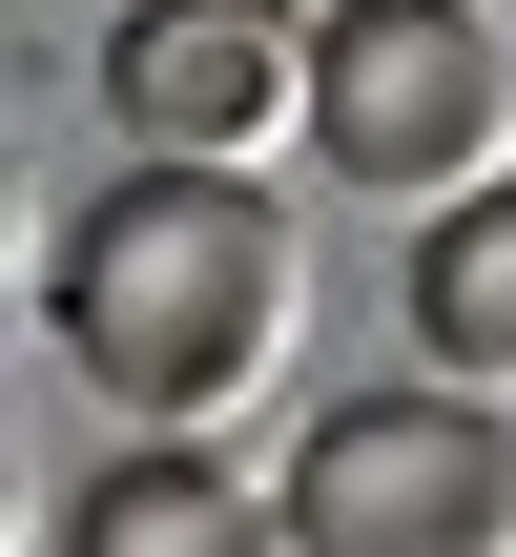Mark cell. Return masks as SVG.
I'll list each match as a JSON object with an SVG mask.
<instances>
[{
  "instance_id": "obj_1",
  "label": "cell",
  "mask_w": 516,
  "mask_h": 557,
  "mask_svg": "<svg viewBox=\"0 0 516 557\" xmlns=\"http://www.w3.org/2000/svg\"><path fill=\"white\" fill-rule=\"evenodd\" d=\"M41 331L124 434H248L310 351V227L269 207V165H124L62 227Z\"/></svg>"
},
{
  "instance_id": "obj_2",
  "label": "cell",
  "mask_w": 516,
  "mask_h": 557,
  "mask_svg": "<svg viewBox=\"0 0 516 557\" xmlns=\"http://www.w3.org/2000/svg\"><path fill=\"white\" fill-rule=\"evenodd\" d=\"M310 165L393 227L516 186V21L496 0H310Z\"/></svg>"
},
{
  "instance_id": "obj_3",
  "label": "cell",
  "mask_w": 516,
  "mask_h": 557,
  "mask_svg": "<svg viewBox=\"0 0 516 557\" xmlns=\"http://www.w3.org/2000/svg\"><path fill=\"white\" fill-rule=\"evenodd\" d=\"M290 517H310V557H516V413L455 372L331 393L290 434Z\"/></svg>"
},
{
  "instance_id": "obj_4",
  "label": "cell",
  "mask_w": 516,
  "mask_h": 557,
  "mask_svg": "<svg viewBox=\"0 0 516 557\" xmlns=\"http://www.w3.org/2000/svg\"><path fill=\"white\" fill-rule=\"evenodd\" d=\"M103 124H124V165H290L310 145V21L290 0H124Z\"/></svg>"
},
{
  "instance_id": "obj_5",
  "label": "cell",
  "mask_w": 516,
  "mask_h": 557,
  "mask_svg": "<svg viewBox=\"0 0 516 557\" xmlns=\"http://www.w3.org/2000/svg\"><path fill=\"white\" fill-rule=\"evenodd\" d=\"M62 557H310L290 475H248L228 434H124L83 496H62Z\"/></svg>"
},
{
  "instance_id": "obj_6",
  "label": "cell",
  "mask_w": 516,
  "mask_h": 557,
  "mask_svg": "<svg viewBox=\"0 0 516 557\" xmlns=\"http://www.w3.org/2000/svg\"><path fill=\"white\" fill-rule=\"evenodd\" d=\"M414 372H455V393L516 413V186H476V207L414 227Z\"/></svg>"
},
{
  "instance_id": "obj_7",
  "label": "cell",
  "mask_w": 516,
  "mask_h": 557,
  "mask_svg": "<svg viewBox=\"0 0 516 557\" xmlns=\"http://www.w3.org/2000/svg\"><path fill=\"white\" fill-rule=\"evenodd\" d=\"M103 21H124V0H103Z\"/></svg>"
},
{
  "instance_id": "obj_8",
  "label": "cell",
  "mask_w": 516,
  "mask_h": 557,
  "mask_svg": "<svg viewBox=\"0 0 516 557\" xmlns=\"http://www.w3.org/2000/svg\"><path fill=\"white\" fill-rule=\"evenodd\" d=\"M496 21H516V0H496Z\"/></svg>"
}]
</instances>
